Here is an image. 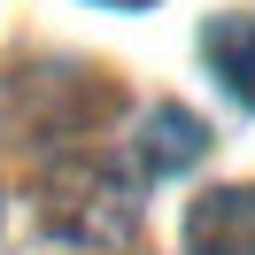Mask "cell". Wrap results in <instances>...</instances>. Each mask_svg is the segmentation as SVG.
I'll use <instances>...</instances> for the list:
<instances>
[{"label":"cell","instance_id":"277c9868","mask_svg":"<svg viewBox=\"0 0 255 255\" xmlns=\"http://www.w3.org/2000/svg\"><path fill=\"white\" fill-rule=\"evenodd\" d=\"M109 8H155V0H109Z\"/></svg>","mask_w":255,"mask_h":255},{"label":"cell","instance_id":"3957f363","mask_svg":"<svg viewBox=\"0 0 255 255\" xmlns=\"http://www.w3.org/2000/svg\"><path fill=\"white\" fill-rule=\"evenodd\" d=\"M201 155H209V124L193 109H178V101H162V109L147 116V131H139V162L155 178H178V170H193Z\"/></svg>","mask_w":255,"mask_h":255},{"label":"cell","instance_id":"6da1fadb","mask_svg":"<svg viewBox=\"0 0 255 255\" xmlns=\"http://www.w3.org/2000/svg\"><path fill=\"white\" fill-rule=\"evenodd\" d=\"M186 255H255V186H217L186 209Z\"/></svg>","mask_w":255,"mask_h":255},{"label":"cell","instance_id":"7a4b0ae2","mask_svg":"<svg viewBox=\"0 0 255 255\" xmlns=\"http://www.w3.org/2000/svg\"><path fill=\"white\" fill-rule=\"evenodd\" d=\"M201 54H209V70H217L224 93H232L240 109H255V16H248V8L209 16L201 23Z\"/></svg>","mask_w":255,"mask_h":255}]
</instances>
